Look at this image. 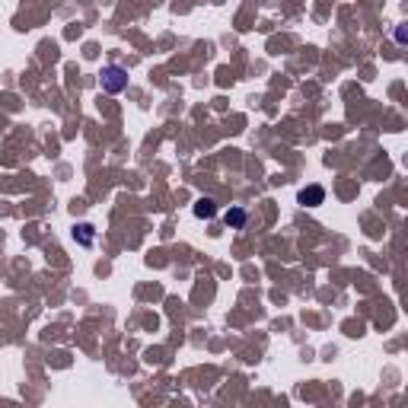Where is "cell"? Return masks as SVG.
I'll return each mask as SVG.
<instances>
[{"label": "cell", "instance_id": "7a4b0ae2", "mask_svg": "<svg viewBox=\"0 0 408 408\" xmlns=\"http://www.w3.org/2000/svg\"><path fill=\"white\" fill-rule=\"evenodd\" d=\"M322 201H325V188H322V185H309V188H303V192H300V204L316 208V204H322Z\"/></svg>", "mask_w": 408, "mask_h": 408}, {"label": "cell", "instance_id": "5b68a950", "mask_svg": "<svg viewBox=\"0 0 408 408\" xmlns=\"http://www.w3.org/2000/svg\"><path fill=\"white\" fill-rule=\"evenodd\" d=\"M74 240H80L84 246H90V242H93V226H90V224L74 226Z\"/></svg>", "mask_w": 408, "mask_h": 408}, {"label": "cell", "instance_id": "277c9868", "mask_svg": "<svg viewBox=\"0 0 408 408\" xmlns=\"http://www.w3.org/2000/svg\"><path fill=\"white\" fill-rule=\"evenodd\" d=\"M224 220H226V226L240 230V226H246V211H242V208H230V211L224 214Z\"/></svg>", "mask_w": 408, "mask_h": 408}, {"label": "cell", "instance_id": "3957f363", "mask_svg": "<svg viewBox=\"0 0 408 408\" xmlns=\"http://www.w3.org/2000/svg\"><path fill=\"white\" fill-rule=\"evenodd\" d=\"M214 214H217V208H214V201H211V198H198V201H195V217L211 220Z\"/></svg>", "mask_w": 408, "mask_h": 408}, {"label": "cell", "instance_id": "6da1fadb", "mask_svg": "<svg viewBox=\"0 0 408 408\" xmlns=\"http://www.w3.org/2000/svg\"><path fill=\"white\" fill-rule=\"evenodd\" d=\"M128 86V70L118 64L102 67V90L106 93H122Z\"/></svg>", "mask_w": 408, "mask_h": 408}]
</instances>
